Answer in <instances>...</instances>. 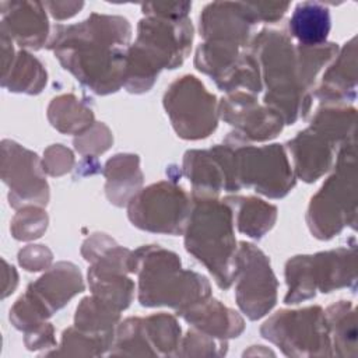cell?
Here are the masks:
<instances>
[{
  "label": "cell",
  "mask_w": 358,
  "mask_h": 358,
  "mask_svg": "<svg viewBox=\"0 0 358 358\" xmlns=\"http://www.w3.org/2000/svg\"><path fill=\"white\" fill-rule=\"evenodd\" d=\"M20 264L28 271L43 270L52 260V253L42 245H29L18 253Z\"/></svg>",
  "instance_id": "33"
},
{
  "label": "cell",
  "mask_w": 358,
  "mask_h": 358,
  "mask_svg": "<svg viewBox=\"0 0 358 358\" xmlns=\"http://www.w3.org/2000/svg\"><path fill=\"white\" fill-rule=\"evenodd\" d=\"M224 201L231 207L238 229L250 238H262L275 222L277 208L260 199L234 196Z\"/></svg>",
  "instance_id": "23"
},
{
  "label": "cell",
  "mask_w": 358,
  "mask_h": 358,
  "mask_svg": "<svg viewBox=\"0 0 358 358\" xmlns=\"http://www.w3.org/2000/svg\"><path fill=\"white\" fill-rule=\"evenodd\" d=\"M190 211L192 203L186 192L169 182L151 185L129 201V218L133 225L151 232H183Z\"/></svg>",
  "instance_id": "11"
},
{
  "label": "cell",
  "mask_w": 358,
  "mask_h": 358,
  "mask_svg": "<svg viewBox=\"0 0 358 358\" xmlns=\"http://www.w3.org/2000/svg\"><path fill=\"white\" fill-rule=\"evenodd\" d=\"M129 268L138 274V301L143 306L166 305L180 312L210 298L206 277L182 270L179 257L159 246L131 252Z\"/></svg>",
  "instance_id": "3"
},
{
  "label": "cell",
  "mask_w": 358,
  "mask_h": 358,
  "mask_svg": "<svg viewBox=\"0 0 358 358\" xmlns=\"http://www.w3.org/2000/svg\"><path fill=\"white\" fill-rule=\"evenodd\" d=\"M130 34L126 18L94 13L80 24L55 27L49 49L77 80L103 95L124 83Z\"/></svg>",
  "instance_id": "1"
},
{
  "label": "cell",
  "mask_w": 358,
  "mask_h": 358,
  "mask_svg": "<svg viewBox=\"0 0 358 358\" xmlns=\"http://www.w3.org/2000/svg\"><path fill=\"white\" fill-rule=\"evenodd\" d=\"M355 220V152L354 140L340 150L334 173L312 197L308 225L319 239H329Z\"/></svg>",
  "instance_id": "7"
},
{
  "label": "cell",
  "mask_w": 358,
  "mask_h": 358,
  "mask_svg": "<svg viewBox=\"0 0 358 358\" xmlns=\"http://www.w3.org/2000/svg\"><path fill=\"white\" fill-rule=\"evenodd\" d=\"M145 337L155 355H172L179 347L180 327L175 317L166 313L143 319Z\"/></svg>",
  "instance_id": "28"
},
{
  "label": "cell",
  "mask_w": 358,
  "mask_h": 358,
  "mask_svg": "<svg viewBox=\"0 0 358 358\" xmlns=\"http://www.w3.org/2000/svg\"><path fill=\"white\" fill-rule=\"evenodd\" d=\"M291 34L302 46L323 45L330 32V13L317 1L299 3L289 20Z\"/></svg>",
  "instance_id": "22"
},
{
  "label": "cell",
  "mask_w": 358,
  "mask_h": 358,
  "mask_svg": "<svg viewBox=\"0 0 358 358\" xmlns=\"http://www.w3.org/2000/svg\"><path fill=\"white\" fill-rule=\"evenodd\" d=\"M73 162H74V158L71 151L62 147L60 144H56L48 148L45 152L43 171H46L53 176H59L70 171V168L73 166Z\"/></svg>",
  "instance_id": "32"
},
{
  "label": "cell",
  "mask_w": 358,
  "mask_h": 358,
  "mask_svg": "<svg viewBox=\"0 0 358 358\" xmlns=\"http://www.w3.org/2000/svg\"><path fill=\"white\" fill-rule=\"evenodd\" d=\"M221 117L236 129L241 138L270 140L275 137L284 124V119L271 108L260 106L255 96L236 92L220 103Z\"/></svg>",
  "instance_id": "15"
},
{
  "label": "cell",
  "mask_w": 358,
  "mask_h": 358,
  "mask_svg": "<svg viewBox=\"0 0 358 358\" xmlns=\"http://www.w3.org/2000/svg\"><path fill=\"white\" fill-rule=\"evenodd\" d=\"M1 178L10 189L8 200L14 208L48 203L49 186L38 155L10 140L1 143Z\"/></svg>",
  "instance_id": "14"
},
{
  "label": "cell",
  "mask_w": 358,
  "mask_h": 358,
  "mask_svg": "<svg viewBox=\"0 0 358 358\" xmlns=\"http://www.w3.org/2000/svg\"><path fill=\"white\" fill-rule=\"evenodd\" d=\"M260 331L287 355H331L326 315L319 306L277 312Z\"/></svg>",
  "instance_id": "10"
},
{
  "label": "cell",
  "mask_w": 358,
  "mask_h": 358,
  "mask_svg": "<svg viewBox=\"0 0 358 358\" xmlns=\"http://www.w3.org/2000/svg\"><path fill=\"white\" fill-rule=\"evenodd\" d=\"M112 143L110 133L106 126L95 124L92 129L90 127L87 131L81 133L80 138L74 140L76 150L81 154H99L109 148Z\"/></svg>",
  "instance_id": "31"
},
{
  "label": "cell",
  "mask_w": 358,
  "mask_h": 358,
  "mask_svg": "<svg viewBox=\"0 0 358 358\" xmlns=\"http://www.w3.org/2000/svg\"><path fill=\"white\" fill-rule=\"evenodd\" d=\"M334 144L312 127L301 131L288 141L295 173L305 182H315L333 162Z\"/></svg>",
  "instance_id": "18"
},
{
  "label": "cell",
  "mask_w": 358,
  "mask_h": 358,
  "mask_svg": "<svg viewBox=\"0 0 358 358\" xmlns=\"http://www.w3.org/2000/svg\"><path fill=\"white\" fill-rule=\"evenodd\" d=\"M236 302L252 320L264 316L277 301V280L264 253L241 242L236 250Z\"/></svg>",
  "instance_id": "13"
},
{
  "label": "cell",
  "mask_w": 358,
  "mask_h": 358,
  "mask_svg": "<svg viewBox=\"0 0 358 358\" xmlns=\"http://www.w3.org/2000/svg\"><path fill=\"white\" fill-rule=\"evenodd\" d=\"M1 29L20 46L39 49L49 34V24L42 3L3 1Z\"/></svg>",
  "instance_id": "17"
},
{
  "label": "cell",
  "mask_w": 358,
  "mask_h": 358,
  "mask_svg": "<svg viewBox=\"0 0 358 358\" xmlns=\"http://www.w3.org/2000/svg\"><path fill=\"white\" fill-rule=\"evenodd\" d=\"M84 289L83 278L71 263H57L32 282L10 310V320L17 329L31 331L45 323L55 310Z\"/></svg>",
  "instance_id": "9"
},
{
  "label": "cell",
  "mask_w": 358,
  "mask_h": 358,
  "mask_svg": "<svg viewBox=\"0 0 358 358\" xmlns=\"http://www.w3.org/2000/svg\"><path fill=\"white\" fill-rule=\"evenodd\" d=\"M117 320L119 310L95 295L84 298L76 313V327L95 334L115 336L113 327Z\"/></svg>",
  "instance_id": "27"
},
{
  "label": "cell",
  "mask_w": 358,
  "mask_h": 358,
  "mask_svg": "<svg viewBox=\"0 0 358 358\" xmlns=\"http://www.w3.org/2000/svg\"><path fill=\"white\" fill-rule=\"evenodd\" d=\"M252 45L267 85L266 106L274 109L287 124L305 117L310 106V95L303 85L296 48L289 38L280 31L263 29Z\"/></svg>",
  "instance_id": "5"
},
{
  "label": "cell",
  "mask_w": 358,
  "mask_h": 358,
  "mask_svg": "<svg viewBox=\"0 0 358 358\" xmlns=\"http://www.w3.org/2000/svg\"><path fill=\"white\" fill-rule=\"evenodd\" d=\"M288 292L285 303L315 296L316 289L330 292L355 282V249L340 248L310 256H295L285 266Z\"/></svg>",
  "instance_id": "8"
},
{
  "label": "cell",
  "mask_w": 358,
  "mask_h": 358,
  "mask_svg": "<svg viewBox=\"0 0 358 358\" xmlns=\"http://www.w3.org/2000/svg\"><path fill=\"white\" fill-rule=\"evenodd\" d=\"M185 175L193 185V196L214 197L224 187V175L211 151L192 150L185 154Z\"/></svg>",
  "instance_id": "24"
},
{
  "label": "cell",
  "mask_w": 358,
  "mask_h": 358,
  "mask_svg": "<svg viewBox=\"0 0 358 358\" xmlns=\"http://www.w3.org/2000/svg\"><path fill=\"white\" fill-rule=\"evenodd\" d=\"M43 6L50 10V14L55 18L64 20L74 15L84 6V3H43Z\"/></svg>",
  "instance_id": "36"
},
{
  "label": "cell",
  "mask_w": 358,
  "mask_h": 358,
  "mask_svg": "<svg viewBox=\"0 0 358 358\" xmlns=\"http://www.w3.org/2000/svg\"><path fill=\"white\" fill-rule=\"evenodd\" d=\"M185 246L214 275L215 282L227 289L236 278V242L231 207L214 197L194 196Z\"/></svg>",
  "instance_id": "4"
},
{
  "label": "cell",
  "mask_w": 358,
  "mask_h": 358,
  "mask_svg": "<svg viewBox=\"0 0 358 358\" xmlns=\"http://www.w3.org/2000/svg\"><path fill=\"white\" fill-rule=\"evenodd\" d=\"M166 113L178 136L187 140L207 137L217 127L215 96L194 76L176 80L164 96Z\"/></svg>",
  "instance_id": "12"
},
{
  "label": "cell",
  "mask_w": 358,
  "mask_h": 358,
  "mask_svg": "<svg viewBox=\"0 0 358 358\" xmlns=\"http://www.w3.org/2000/svg\"><path fill=\"white\" fill-rule=\"evenodd\" d=\"M256 22L248 3H211L200 15V32L206 42L245 46Z\"/></svg>",
  "instance_id": "16"
},
{
  "label": "cell",
  "mask_w": 358,
  "mask_h": 358,
  "mask_svg": "<svg viewBox=\"0 0 358 358\" xmlns=\"http://www.w3.org/2000/svg\"><path fill=\"white\" fill-rule=\"evenodd\" d=\"M48 227V215L39 206H27L20 210L11 222V232L15 239L28 241L39 238Z\"/></svg>",
  "instance_id": "30"
},
{
  "label": "cell",
  "mask_w": 358,
  "mask_h": 358,
  "mask_svg": "<svg viewBox=\"0 0 358 358\" xmlns=\"http://www.w3.org/2000/svg\"><path fill=\"white\" fill-rule=\"evenodd\" d=\"M46 84L43 66L28 52L21 50L8 71L3 76L1 85L13 92L38 94Z\"/></svg>",
  "instance_id": "25"
},
{
  "label": "cell",
  "mask_w": 358,
  "mask_h": 358,
  "mask_svg": "<svg viewBox=\"0 0 358 358\" xmlns=\"http://www.w3.org/2000/svg\"><path fill=\"white\" fill-rule=\"evenodd\" d=\"M326 315L329 333L334 337V347L337 348H347L350 347L351 351L355 354V316L351 305L348 302H338L337 305H331Z\"/></svg>",
  "instance_id": "29"
},
{
  "label": "cell",
  "mask_w": 358,
  "mask_h": 358,
  "mask_svg": "<svg viewBox=\"0 0 358 358\" xmlns=\"http://www.w3.org/2000/svg\"><path fill=\"white\" fill-rule=\"evenodd\" d=\"M193 27L189 18L148 15L138 22L137 41L127 50L124 83L130 92L148 91L161 69H175L190 52Z\"/></svg>",
  "instance_id": "2"
},
{
  "label": "cell",
  "mask_w": 358,
  "mask_h": 358,
  "mask_svg": "<svg viewBox=\"0 0 358 358\" xmlns=\"http://www.w3.org/2000/svg\"><path fill=\"white\" fill-rule=\"evenodd\" d=\"M355 39L352 38L341 50L338 59L323 76L322 85L316 91L319 99L341 102L355 98Z\"/></svg>",
  "instance_id": "20"
},
{
  "label": "cell",
  "mask_w": 358,
  "mask_h": 358,
  "mask_svg": "<svg viewBox=\"0 0 358 358\" xmlns=\"http://www.w3.org/2000/svg\"><path fill=\"white\" fill-rule=\"evenodd\" d=\"M192 3H147L143 4V13L152 17H162L171 20L186 18Z\"/></svg>",
  "instance_id": "34"
},
{
  "label": "cell",
  "mask_w": 358,
  "mask_h": 358,
  "mask_svg": "<svg viewBox=\"0 0 358 358\" xmlns=\"http://www.w3.org/2000/svg\"><path fill=\"white\" fill-rule=\"evenodd\" d=\"M256 21H277L288 8V3H248Z\"/></svg>",
  "instance_id": "35"
},
{
  "label": "cell",
  "mask_w": 358,
  "mask_h": 358,
  "mask_svg": "<svg viewBox=\"0 0 358 358\" xmlns=\"http://www.w3.org/2000/svg\"><path fill=\"white\" fill-rule=\"evenodd\" d=\"M197 330L218 338L238 337L243 330L242 317L217 299H204L179 312Z\"/></svg>",
  "instance_id": "19"
},
{
  "label": "cell",
  "mask_w": 358,
  "mask_h": 358,
  "mask_svg": "<svg viewBox=\"0 0 358 358\" xmlns=\"http://www.w3.org/2000/svg\"><path fill=\"white\" fill-rule=\"evenodd\" d=\"M106 194L110 203L123 206L138 193L143 175L138 168L137 155L119 154L106 162Z\"/></svg>",
  "instance_id": "21"
},
{
  "label": "cell",
  "mask_w": 358,
  "mask_h": 358,
  "mask_svg": "<svg viewBox=\"0 0 358 358\" xmlns=\"http://www.w3.org/2000/svg\"><path fill=\"white\" fill-rule=\"evenodd\" d=\"M48 116L57 130L76 134L87 131L94 120L92 110L78 102L73 95L55 98L49 106Z\"/></svg>",
  "instance_id": "26"
},
{
  "label": "cell",
  "mask_w": 358,
  "mask_h": 358,
  "mask_svg": "<svg viewBox=\"0 0 358 358\" xmlns=\"http://www.w3.org/2000/svg\"><path fill=\"white\" fill-rule=\"evenodd\" d=\"M227 141L231 145L235 190L246 186L264 196L278 199L294 187V172L285 150L280 144L248 145L236 133H231Z\"/></svg>",
  "instance_id": "6"
}]
</instances>
